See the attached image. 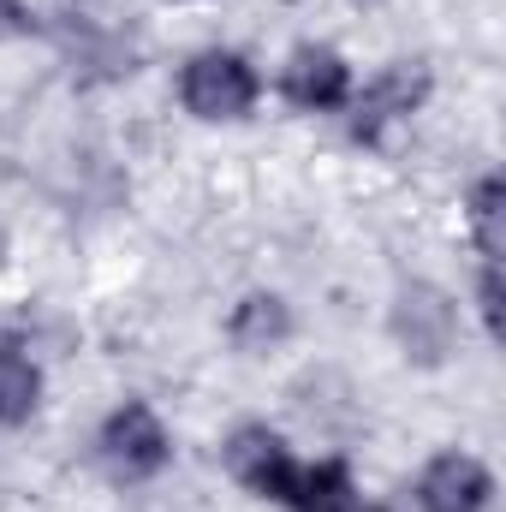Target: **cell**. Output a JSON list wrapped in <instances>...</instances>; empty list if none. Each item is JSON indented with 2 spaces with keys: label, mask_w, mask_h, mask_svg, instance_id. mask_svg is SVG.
I'll list each match as a JSON object with an SVG mask.
<instances>
[{
  "label": "cell",
  "mask_w": 506,
  "mask_h": 512,
  "mask_svg": "<svg viewBox=\"0 0 506 512\" xmlns=\"http://www.w3.org/2000/svg\"><path fill=\"white\" fill-rule=\"evenodd\" d=\"M179 96H185V108L197 120H239V114H251V102H256V72L245 54L209 48V54H197L185 66Z\"/></svg>",
  "instance_id": "6da1fadb"
},
{
  "label": "cell",
  "mask_w": 506,
  "mask_h": 512,
  "mask_svg": "<svg viewBox=\"0 0 506 512\" xmlns=\"http://www.w3.org/2000/svg\"><path fill=\"white\" fill-rule=\"evenodd\" d=\"M102 459H108V471L126 477V483L155 477V471L167 465V429H161V417H155L149 405H120V411L108 417V429H102Z\"/></svg>",
  "instance_id": "7a4b0ae2"
},
{
  "label": "cell",
  "mask_w": 506,
  "mask_h": 512,
  "mask_svg": "<svg viewBox=\"0 0 506 512\" xmlns=\"http://www.w3.org/2000/svg\"><path fill=\"white\" fill-rule=\"evenodd\" d=\"M227 471H233L251 495H262V501H286V495H292V477H298L286 441H280L274 429H262V423L239 429V435L227 441Z\"/></svg>",
  "instance_id": "3957f363"
},
{
  "label": "cell",
  "mask_w": 506,
  "mask_h": 512,
  "mask_svg": "<svg viewBox=\"0 0 506 512\" xmlns=\"http://www.w3.org/2000/svg\"><path fill=\"white\" fill-rule=\"evenodd\" d=\"M393 334H399L405 358L441 364L447 346H453V304H447L435 286H405L399 304H393Z\"/></svg>",
  "instance_id": "277c9868"
},
{
  "label": "cell",
  "mask_w": 506,
  "mask_h": 512,
  "mask_svg": "<svg viewBox=\"0 0 506 512\" xmlns=\"http://www.w3.org/2000/svg\"><path fill=\"white\" fill-rule=\"evenodd\" d=\"M489 495H495V483H489V471L471 453H441L423 471V483H417L423 512H483Z\"/></svg>",
  "instance_id": "5b68a950"
},
{
  "label": "cell",
  "mask_w": 506,
  "mask_h": 512,
  "mask_svg": "<svg viewBox=\"0 0 506 512\" xmlns=\"http://www.w3.org/2000/svg\"><path fill=\"white\" fill-rule=\"evenodd\" d=\"M423 90H429V72H423V66H393V72H381L376 84L358 96V108H352V137L376 143L393 120H405V114L423 102Z\"/></svg>",
  "instance_id": "8992f818"
},
{
  "label": "cell",
  "mask_w": 506,
  "mask_h": 512,
  "mask_svg": "<svg viewBox=\"0 0 506 512\" xmlns=\"http://www.w3.org/2000/svg\"><path fill=\"white\" fill-rule=\"evenodd\" d=\"M346 90H352V72H346V60H340L334 48H298V54H292V66H286V96H292L298 108L328 114V108L346 102Z\"/></svg>",
  "instance_id": "52a82bcc"
},
{
  "label": "cell",
  "mask_w": 506,
  "mask_h": 512,
  "mask_svg": "<svg viewBox=\"0 0 506 512\" xmlns=\"http://www.w3.org/2000/svg\"><path fill=\"white\" fill-rule=\"evenodd\" d=\"M292 512H358V489H352V471L340 459L328 465H310L292 477V495H286Z\"/></svg>",
  "instance_id": "ba28073f"
},
{
  "label": "cell",
  "mask_w": 506,
  "mask_h": 512,
  "mask_svg": "<svg viewBox=\"0 0 506 512\" xmlns=\"http://www.w3.org/2000/svg\"><path fill=\"white\" fill-rule=\"evenodd\" d=\"M36 393H42L36 364H30L24 352L0 346V423H6V429H12V423H24V417L36 411Z\"/></svg>",
  "instance_id": "9c48e42d"
},
{
  "label": "cell",
  "mask_w": 506,
  "mask_h": 512,
  "mask_svg": "<svg viewBox=\"0 0 506 512\" xmlns=\"http://www.w3.org/2000/svg\"><path fill=\"white\" fill-rule=\"evenodd\" d=\"M286 328H292V316H286V304H280V298H268V292H256V298H245V304L233 310V340H239V346H251V352L280 346V340H286Z\"/></svg>",
  "instance_id": "30bf717a"
},
{
  "label": "cell",
  "mask_w": 506,
  "mask_h": 512,
  "mask_svg": "<svg viewBox=\"0 0 506 512\" xmlns=\"http://www.w3.org/2000/svg\"><path fill=\"white\" fill-rule=\"evenodd\" d=\"M495 221H501V179H483V185L471 191V227H477V251H483V262H495V251H501Z\"/></svg>",
  "instance_id": "8fae6325"
},
{
  "label": "cell",
  "mask_w": 506,
  "mask_h": 512,
  "mask_svg": "<svg viewBox=\"0 0 506 512\" xmlns=\"http://www.w3.org/2000/svg\"><path fill=\"white\" fill-rule=\"evenodd\" d=\"M0 30H6V36H24V30H30V12H24L18 0H0Z\"/></svg>",
  "instance_id": "7c38bea8"
},
{
  "label": "cell",
  "mask_w": 506,
  "mask_h": 512,
  "mask_svg": "<svg viewBox=\"0 0 506 512\" xmlns=\"http://www.w3.org/2000/svg\"><path fill=\"white\" fill-rule=\"evenodd\" d=\"M364 512H387V507H364Z\"/></svg>",
  "instance_id": "4fadbf2b"
}]
</instances>
